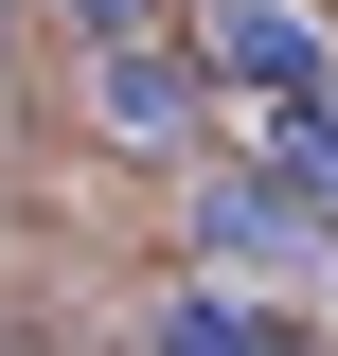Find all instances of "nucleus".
I'll return each instance as SVG.
<instances>
[{
	"instance_id": "1",
	"label": "nucleus",
	"mask_w": 338,
	"mask_h": 356,
	"mask_svg": "<svg viewBox=\"0 0 338 356\" xmlns=\"http://www.w3.org/2000/svg\"><path fill=\"white\" fill-rule=\"evenodd\" d=\"M321 250H338V232L303 214V196H285L267 161H214V178H196V267L232 285V303H250V285H303Z\"/></svg>"
},
{
	"instance_id": "2",
	"label": "nucleus",
	"mask_w": 338,
	"mask_h": 356,
	"mask_svg": "<svg viewBox=\"0 0 338 356\" xmlns=\"http://www.w3.org/2000/svg\"><path fill=\"white\" fill-rule=\"evenodd\" d=\"M196 72L250 89L267 125H285V107H338V36L303 18V0H214V18H196Z\"/></svg>"
},
{
	"instance_id": "6",
	"label": "nucleus",
	"mask_w": 338,
	"mask_h": 356,
	"mask_svg": "<svg viewBox=\"0 0 338 356\" xmlns=\"http://www.w3.org/2000/svg\"><path fill=\"white\" fill-rule=\"evenodd\" d=\"M54 18L89 36V72H107V54H161V0H54Z\"/></svg>"
},
{
	"instance_id": "3",
	"label": "nucleus",
	"mask_w": 338,
	"mask_h": 356,
	"mask_svg": "<svg viewBox=\"0 0 338 356\" xmlns=\"http://www.w3.org/2000/svg\"><path fill=\"white\" fill-rule=\"evenodd\" d=\"M89 107H107V143H196V72H178V54H107Z\"/></svg>"
},
{
	"instance_id": "5",
	"label": "nucleus",
	"mask_w": 338,
	"mask_h": 356,
	"mask_svg": "<svg viewBox=\"0 0 338 356\" xmlns=\"http://www.w3.org/2000/svg\"><path fill=\"white\" fill-rule=\"evenodd\" d=\"M250 161H267V178H285V196H303V214L338 232V107H285V125H267Z\"/></svg>"
},
{
	"instance_id": "4",
	"label": "nucleus",
	"mask_w": 338,
	"mask_h": 356,
	"mask_svg": "<svg viewBox=\"0 0 338 356\" xmlns=\"http://www.w3.org/2000/svg\"><path fill=\"white\" fill-rule=\"evenodd\" d=\"M143 356H285V321H267V303H232V285H178V303L143 321Z\"/></svg>"
}]
</instances>
